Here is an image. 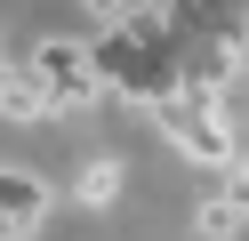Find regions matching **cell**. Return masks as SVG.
I'll list each match as a JSON object with an SVG mask.
<instances>
[{
    "mask_svg": "<svg viewBox=\"0 0 249 241\" xmlns=\"http://www.w3.org/2000/svg\"><path fill=\"white\" fill-rule=\"evenodd\" d=\"M33 64L49 73V96H56V112H89L105 89H113V64H105V48H97V40H72V32L40 40V48H33Z\"/></svg>",
    "mask_w": 249,
    "mask_h": 241,
    "instance_id": "obj_1",
    "label": "cell"
},
{
    "mask_svg": "<svg viewBox=\"0 0 249 241\" xmlns=\"http://www.w3.org/2000/svg\"><path fill=\"white\" fill-rule=\"evenodd\" d=\"M40 217H49V185H40L33 169H8V177H0V233H8V241H33Z\"/></svg>",
    "mask_w": 249,
    "mask_h": 241,
    "instance_id": "obj_2",
    "label": "cell"
},
{
    "mask_svg": "<svg viewBox=\"0 0 249 241\" xmlns=\"http://www.w3.org/2000/svg\"><path fill=\"white\" fill-rule=\"evenodd\" d=\"M0 105H8V121H49V112H56L49 73H40V64H8V89H0Z\"/></svg>",
    "mask_w": 249,
    "mask_h": 241,
    "instance_id": "obj_3",
    "label": "cell"
},
{
    "mask_svg": "<svg viewBox=\"0 0 249 241\" xmlns=\"http://www.w3.org/2000/svg\"><path fill=\"white\" fill-rule=\"evenodd\" d=\"M121 185H129V161H121V153H105V161H89V169H81L72 201H81V209H113V201H121Z\"/></svg>",
    "mask_w": 249,
    "mask_h": 241,
    "instance_id": "obj_4",
    "label": "cell"
},
{
    "mask_svg": "<svg viewBox=\"0 0 249 241\" xmlns=\"http://www.w3.org/2000/svg\"><path fill=\"white\" fill-rule=\"evenodd\" d=\"M193 233L201 241H233V233H249V217H241L233 193H201V201H193Z\"/></svg>",
    "mask_w": 249,
    "mask_h": 241,
    "instance_id": "obj_5",
    "label": "cell"
},
{
    "mask_svg": "<svg viewBox=\"0 0 249 241\" xmlns=\"http://www.w3.org/2000/svg\"><path fill=\"white\" fill-rule=\"evenodd\" d=\"M137 40H177V0H129V24Z\"/></svg>",
    "mask_w": 249,
    "mask_h": 241,
    "instance_id": "obj_6",
    "label": "cell"
},
{
    "mask_svg": "<svg viewBox=\"0 0 249 241\" xmlns=\"http://www.w3.org/2000/svg\"><path fill=\"white\" fill-rule=\"evenodd\" d=\"M81 16L97 32H113V24H129V0H81Z\"/></svg>",
    "mask_w": 249,
    "mask_h": 241,
    "instance_id": "obj_7",
    "label": "cell"
},
{
    "mask_svg": "<svg viewBox=\"0 0 249 241\" xmlns=\"http://www.w3.org/2000/svg\"><path fill=\"white\" fill-rule=\"evenodd\" d=\"M225 193L241 201V217H249V161H233V169H225Z\"/></svg>",
    "mask_w": 249,
    "mask_h": 241,
    "instance_id": "obj_8",
    "label": "cell"
}]
</instances>
